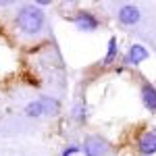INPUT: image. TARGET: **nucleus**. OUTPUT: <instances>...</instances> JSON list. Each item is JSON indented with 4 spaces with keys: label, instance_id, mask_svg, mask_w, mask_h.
Returning a JSON list of instances; mask_svg holds the SVG:
<instances>
[{
    "label": "nucleus",
    "instance_id": "obj_1",
    "mask_svg": "<svg viewBox=\"0 0 156 156\" xmlns=\"http://www.w3.org/2000/svg\"><path fill=\"white\" fill-rule=\"evenodd\" d=\"M17 27L27 34V36H37L42 29H44V23H46V15L40 6H34V4H25L19 9L17 12V19H15Z\"/></svg>",
    "mask_w": 156,
    "mask_h": 156
},
{
    "label": "nucleus",
    "instance_id": "obj_2",
    "mask_svg": "<svg viewBox=\"0 0 156 156\" xmlns=\"http://www.w3.org/2000/svg\"><path fill=\"white\" fill-rule=\"evenodd\" d=\"M58 110V102L54 98H40L36 102H29L25 106V115L27 117H42V115H50V112H56Z\"/></svg>",
    "mask_w": 156,
    "mask_h": 156
},
{
    "label": "nucleus",
    "instance_id": "obj_3",
    "mask_svg": "<svg viewBox=\"0 0 156 156\" xmlns=\"http://www.w3.org/2000/svg\"><path fill=\"white\" fill-rule=\"evenodd\" d=\"M110 146L100 135H87L83 140V154L85 156H106Z\"/></svg>",
    "mask_w": 156,
    "mask_h": 156
},
{
    "label": "nucleus",
    "instance_id": "obj_4",
    "mask_svg": "<svg viewBox=\"0 0 156 156\" xmlns=\"http://www.w3.org/2000/svg\"><path fill=\"white\" fill-rule=\"evenodd\" d=\"M73 21H75V25H77L81 31H96L98 27H100V21L87 11H79L77 15H75Z\"/></svg>",
    "mask_w": 156,
    "mask_h": 156
},
{
    "label": "nucleus",
    "instance_id": "obj_5",
    "mask_svg": "<svg viewBox=\"0 0 156 156\" xmlns=\"http://www.w3.org/2000/svg\"><path fill=\"white\" fill-rule=\"evenodd\" d=\"M119 21L123 25H135L140 21V9L133 4H123L119 9Z\"/></svg>",
    "mask_w": 156,
    "mask_h": 156
},
{
    "label": "nucleus",
    "instance_id": "obj_6",
    "mask_svg": "<svg viewBox=\"0 0 156 156\" xmlns=\"http://www.w3.org/2000/svg\"><path fill=\"white\" fill-rule=\"evenodd\" d=\"M137 148H140V152H142L144 156L156 154V133H152V131L144 133V135L140 137V144H137Z\"/></svg>",
    "mask_w": 156,
    "mask_h": 156
},
{
    "label": "nucleus",
    "instance_id": "obj_7",
    "mask_svg": "<svg viewBox=\"0 0 156 156\" xmlns=\"http://www.w3.org/2000/svg\"><path fill=\"white\" fill-rule=\"evenodd\" d=\"M148 58V50L142 46V44H133V46H129V50H127V56H125V60L129 62V65H140L142 60Z\"/></svg>",
    "mask_w": 156,
    "mask_h": 156
},
{
    "label": "nucleus",
    "instance_id": "obj_8",
    "mask_svg": "<svg viewBox=\"0 0 156 156\" xmlns=\"http://www.w3.org/2000/svg\"><path fill=\"white\" fill-rule=\"evenodd\" d=\"M142 102H144V106L148 108L150 112L156 110V87L152 83L142 85Z\"/></svg>",
    "mask_w": 156,
    "mask_h": 156
},
{
    "label": "nucleus",
    "instance_id": "obj_9",
    "mask_svg": "<svg viewBox=\"0 0 156 156\" xmlns=\"http://www.w3.org/2000/svg\"><path fill=\"white\" fill-rule=\"evenodd\" d=\"M117 48H119V44H117V37H110V42H108V52H106V56H104V65L112 62V58L117 56Z\"/></svg>",
    "mask_w": 156,
    "mask_h": 156
},
{
    "label": "nucleus",
    "instance_id": "obj_10",
    "mask_svg": "<svg viewBox=\"0 0 156 156\" xmlns=\"http://www.w3.org/2000/svg\"><path fill=\"white\" fill-rule=\"evenodd\" d=\"M77 154H79V150H77L75 146H69V148L62 150V156H77Z\"/></svg>",
    "mask_w": 156,
    "mask_h": 156
}]
</instances>
